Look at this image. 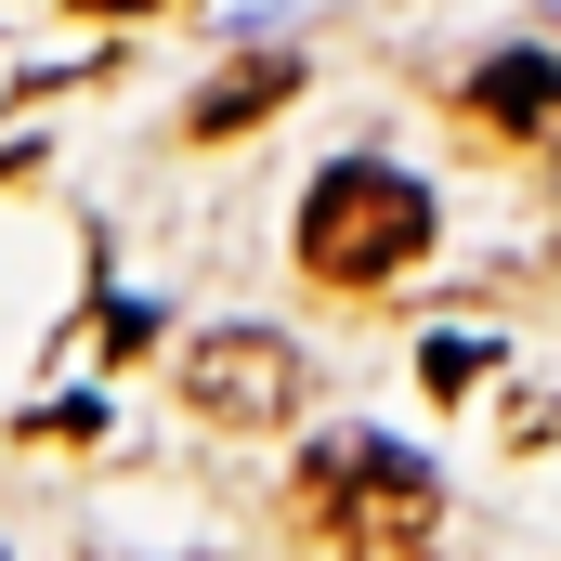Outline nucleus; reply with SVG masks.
<instances>
[{
	"mask_svg": "<svg viewBox=\"0 0 561 561\" xmlns=\"http://www.w3.org/2000/svg\"><path fill=\"white\" fill-rule=\"evenodd\" d=\"M287 523H300L313 561H431V536H444V483H431L405 444H379V431H327V444L300 457Z\"/></svg>",
	"mask_w": 561,
	"mask_h": 561,
	"instance_id": "nucleus-1",
	"label": "nucleus"
},
{
	"mask_svg": "<svg viewBox=\"0 0 561 561\" xmlns=\"http://www.w3.org/2000/svg\"><path fill=\"white\" fill-rule=\"evenodd\" d=\"M300 262L327 287H392L431 262V196L392 170V157H340V170H313V196H300Z\"/></svg>",
	"mask_w": 561,
	"mask_h": 561,
	"instance_id": "nucleus-2",
	"label": "nucleus"
},
{
	"mask_svg": "<svg viewBox=\"0 0 561 561\" xmlns=\"http://www.w3.org/2000/svg\"><path fill=\"white\" fill-rule=\"evenodd\" d=\"M300 379H313V366L287 353L275 327H209V340L183 353V405L209 431H287L300 419Z\"/></svg>",
	"mask_w": 561,
	"mask_h": 561,
	"instance_id": "nucleus-3",
	"label": "nucleus"
},
{
	"mask_svg": "<svg viewBox=\"0 0 561 561\" xmlns=\"http://www.w3.org/2000/svg\"><path fill=\"white\" fill-rule=\"evenodd\" d=\"M287 92H300V53H249V66H222V79L183 105V131H196V144H236L249 118H275Z\"/></svg>",
	"mask_w": 561,
	"mask_h": 561,
	"instance_id": "nucleus-4",
	"label": "nucleus"
},
{
	"mask_svg": "<svg viewBox=\"0 0 561 561\" xmlns=\"http://www.w3.org/2000/svg\"><path fill=\"white\" fill-rule=\"evenodd\" d=\"M470 118H483V131H549L561 118V66L549 53H496V66L470 79Z\"/></svg>",
	"mask_w": 561,
	"mask_h": 561,
	"instance_id": "nucleus-5",
	"label": "nucleus"
},
{
	"mask_svg": "<svg viewBox=\"0 0 561 561\" xmlns=\"http://www.w3.org/2000/svg\"><path fill=\"white\" fill-rule=\"evenodd\" d=\"M483 366H496L483 340H431V353H419V379L444 392V405H470V392H483Z\"/></svg>",
	"mask_w": 561,
	"mask_h": 561,
	"instance_id": "nucleus-6",
	"label": "nucleus"
},
{
	"mask_svg": "<svg viewBox=\"0 0 561 561\" xmlns=\"http://www.w3.org/2000/svg\"><path fill=\"white\" fill-rule=\"evenodd\" d=\"M79 13H170V0H79Z\"/></svg>",
	"mask_w": 561,
	"mask_h": 561,
	"instance_id": "nucleus-7",
	"label": "nucleus"
}]
</instances>
